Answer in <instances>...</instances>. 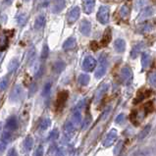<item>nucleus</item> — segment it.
I'll use <instances>...</instances> for the list:
<instances>
[{
    "instance_id": "5",
    "label": "nucleus",
    "mask_w": 156,
    "mask_h": 156,
    "mask_svg": "<svg viewBox=\"0 0 156 156\" xmlns=\"http://www.w3.org/2000/svg\"><path fill=\"white\" fill-rule=\"evenodd\" d=\"M117 138H118V132H117L115 129H112V130L106 135L104 140L102 142L103 146L104 147H110L111 145L114 144V142L117 140Z\"/></svg>"
},
{
    "instance_id": "31",
    "label": "nucleus",
    "mask_w": 156,
    "mask_h": 156,
    "mask_svg": "<svg viewBox=\"0 0 156 156\" xmlns=\"http://www.w3.org/2000/svg\"><path fill=\"white\" fill-rule=\"evenodd\" d=\"M51 87H52V83L51 81H47L45 84L44 88H43V91H42V96L46 97L50 94V91H51Z\"/></svg>"
},
{
    "instance_id": "22",
    "label": "nucleus",
    "mask_w": 156,
    "mask_h": 156,
    "mask_svg": "<svg viewBox=\"0 0 156 156\" xmlns=\"http://www.w3.org/2000/svg\"><path fill=\"white\" fill-rule=\"evenodd\" d=\"M65 67H66V65L63 61H56L55 63L53 64L52 71L55 74H60L64 71Z\"/></svg>"
},
{
    "instance_id": "30",
    "label": "nucleus",
    "mask_w": 156,
    "mask_h": 156,
    "mask_svg": "<svg viewBox=\"0 0 156 156\" xmlns=\"http://www.w3.org/2000/svg\"><path fill=\"white\" fill-rule=\"evenodd\" d=\"M8 84H9V78L6 76L0 81V91H4L8 88Z\"/></svg>"
},
{
    "instance_id": "15",
    "label": "nucleus",
    "mask_w": 156,
    "mask_h": 156,
    "mask_svg": "<svg viewBox=\"0 0 156 156\" xmlns=\"http://www.w3.org/2000/svg\"><path fill=\"white\" fill-rule=\"evenodd\" d=\"M76 46H77L76 38L71 37L67 38V40H65V42L63 43V49L67 51V50H72V49H74V48L76 47Z\"/></svg>"
},
{
    "instance_id": "45",
    "label": "nucleus",
    "mask_w": 156,
    "mask_h": 156,
    "mask_svg": "<svg viewBox=\"0 0 156 156\" xmlns=\"http://www.w3.org/2000/svg\"><path fill=\"white\" fill-rule=\"evenodd\" d=\"M91 50H93V51H95V50L98 49V44H97L95 41H92L91 43Z\"/></svg>"
},
{
    "instance_id": "27",
    "label": "nucleus",
    "mask_w": 156,
    "mask_h": 156,
    "mask_svg": "<svg viewBox=\"0 0 156 156\" xmlns=\"http://www.w3.org/2000/svg\"><path fill=\"white\" fill-rule=\"evenodd\" d=\"M89 80H91V78H89V76L87 75V74H81L79 78H78L79 84L81 85H88L89 83Z\"/></svg>"
},
{
    "instance_id": "35",
    "label": "nucleus",
    "mask_w": 156,
    "mask_h": 156,
    "mask_svg": "<svg viewBox=\"0 0 156 156\" xmlns=\"http://www.w3.org/2000/svg\"><path fill=\"white\" fill-rule=\"evenodd\" d=\"M49 55V46L48 44H44L43 45V47H42V50H41V54H40V58L42 60H44L46 59V58L48 57Z\"/></svg>"
},
{
    "instance_id": "10",
    "label": "nucleus",
    "mask_w": 156,
    "mask_h": 156,
    "mask_svg": "<svg viewBox=\"0 0 156 156\" xmlns=\"http://www.w3.org/2000/svg\"><path fill=\"white\" fill-rule=\"evenodd\" d=\"M80 32L84 34V36L88 37L91 34V22L87 19H84V20H81V23H80Z\"/></svg>"
},
{
    "instance_id": "37",
    "label": "nucleus",
    "mask_w": 156,
    "mask_h": 156,
    "mask_svg": "<svg viewBox=\"0 0 156 156\" xmlns=\"http://www.w3.org/2000/svg\"><path fill=\"white\" fill-rule=\"evenodd\" d=\"M144 110H145L146 113H151L153 112L154 110V104H153V101H149V102H147L144 104Z\"/></svg>"
},
{
    "instance_id": "48",
    "label": "nucleus",
    "mask_w": 156,
    "mask_h": 156,
    "mask_svg": "<svg viewBox=\"0 0 156 156\" xmlns=\"http://www.w3.org/2000/svg\"><path fill=\"white\" fill-rule=\"evenodd\" d=\"M49 1H50V0H41V1H40V3H41L40 6L41 7H46L49 4Z\"/></svg>"
},
{
    "instance_id": "24",
    "label": "nucleus",
    "mask_w": 156,
    "mask_h": 156,
    "mask_svg": "<svg viewBox=\"0 0 156 156\" xmlns=\"http://www.w3.org/2000/svg\"><path fill=\"white\" fill-rule=\"evenodd\" d=\"M33 146V138L32 136H27L26 139L24 140V150L26 152H29L32 150V148Z\"/></svg>"
},
{
    "instance_id": "8",
    "label": "nucleus",
    "mask_w": 156,
    "mask_h": 156,
    "mask_svg": "<svg viewBox=\"0 0 156 156\" xmlns=\"http://www.w3.org/2000/svg\"><path fill=\"white\" fill-rule=\"evenodd\" d=\"M81 15V8L79 6L74 7L72 10H70V12L68 14V24L73 25L74 23H76L80 18Z\"/></svg>"
},
{
    "instance_id": "16",
    "label": "nucleus",
    "mask_w": 156,
    "mask_h": 156,
    "mask_svg": "<svg viewBox=\"0 0 156 156\" xmlns=\"http://www.w3.org/2000/svg\"><path fill=\"white\" fill-rule=\"evenodd\" d=\"M152 14H153V9H152L151 7H147V8H144V9H142V13L139 14L138 20L140 21V22L144 21V20H146V19L150 18Z\"/></svg>"
},
{
    "instance_id": "51",
    "label": "nucleus",
    "mask_w": 156,
    "mask_h": 156,
    "mask_svg": "<svg viewBox=\"0 0 156 156\" xmlns=\"http://www.w3.org/2000/svg\"><path fill=\"white\" fill-rule=\"evenodd\" d=\"M24 1H30V0H24Z\"/></svg>"
},
{
    "instance_id": "52",
    "label": "nucleus",
    "mask_w": 156,
    "mask_h": 156,
    "mask_svg": "<svg viewBox=\"0 0 156 156\" xmlns=\"http://www.w3.org/2000/svg\"><path fill=\"white\" fill-rule=\"evenodd\" d=\"M0 57H1V53H0Z\"/></svg>"
},
{
    "instance_id": "19",
    "label": "nucleus",
    "mask_w": 156,
    "mask_h": 156,
    "mask_svg": "<svg viewBox=\"0 0 156 156\" xmlns=\"http://www.w3.org/2000/svg\"><path fill=\"white\" fill-rule=\"evenodd\" d=\"M112 38V34H111V30L110 29H106L105 33H103L102 40H101V45L102 46H107L109 44V42L111 41Z\"/></svg>"
},
{
    "instance_id": "50",
    "label": "nucleus",
    "mask_w": 156,
    "mask_h": 156,
    "mask_svg": "<svg viewBox=\"0 0 156 156\" xmlns=\"http://www.w3.org/2000/svg\"><path fill=\"white\" fill-rule=\"evenodd\" d=\"M1 127H2V124L0 123V131H1Z\"/></svg>"
},
{
    "instance_id": "9",
    "label": "nucleus",
    "mask_w": 156,
    "mask_h": 156,
    "mask_svg": "<svg viewBox=\"0 0 156 156\" xmlns=\"http://www.w3.org/2000/svg\"><path fill=\"white\" fill-rule=\"evenodd\" d=\"M108 88H109V84H101L98 88H97V91H95V95H94L95 103H99L100 101L102 100L103 96L106 94V92L108 91Z\"/></svg>"
},
{
    "instance_id": "40",
    "label": "nucleus",
    "mask_w": 156,
    "mask_h": 156,
    "mask_svg": "<svg viewBox=\"0 0 156 156\" xmlns=\"http://www.w3.org/2000/svg\"><path fill=\"white\" fill-rule=\"evenodd\" d=\"M130 119H131L132 124L138 125V122H136V120H138V111H136V110H132V113H131V115H130Z\"/></svg>"
},
{
    "instance_id": "39",
    "label": "nucleus",
    "mask_w": 156,
    "mask_h": 156,
    "mask_svg": "<svg viewBox=\"0 0 156 156\" xmlns=\"http://www.w3.org/2000/svg\"><path fill=\"white\" fill-rule=\"evenodd\" d=\"M144 97H145L144 93L142 91H138V95H136V97L134 99V101H132V102H134V104H138L139 102H142V101L144 99Z\"/></svg>"
},
{
    "instance_id": "26",
    "label": "nucleus",
    "mask_w": 156,
    "mask_h": 156,
    "mask_svg": "<svg viewBox=\"0 0 156 156\" xmlns=\"http://www.w3.org/2000/svg\"><path fill=\"white\" fill-rule=\"evenodd\" d=\"M50 125H51V120H50L49 118H45V119L40 121L38 129H40V131H45L50 127Z\"/></svg>"
},
{
    "instance_id": "38",
    "label": "nucleus",
    "mask_w": 156,
    "mask_h": 156,
    "mask_svg": "<svg viewBox=\"0 0 156 156\" xmlns=\"http://www.w3.org/2000/svg\"><path fill=\"white\" fill-rule=\"evenodd\" d=\"M148 81H149V84L151 85L152 88L156 87V74L154 72H152L149 75V78H148Z\"/></svg>"
},
{
    "instance_id": "3",
    "label": "nucleus",
    "mask_w": 156,
    "mask_h": 156,
    "mask_svg": "<svg viewBox=\"0 0 156 156\" xmlns=\"http://www.w3.org/2000/svg\"><path fill=\"white\" fill-rule=\"evenodd\" d=\"M109 14H110V10H109V7L106 5L100 6V8L97 11L96 14V19L100 24L106 25L109 22Z\"/></svg>"
},
{
    "instance_id": "23",
    "label": "nucleus",
    "mask_w": 156,
    "mask_h": 156,
    "mask_svg": "<svg viewBox=\"0 0 156 156\" xmlns=\"http://www.w3.org/2000/svg\"><path fill=\"white\" fill-rule=\"evenodd\" d=\"M19 65H20V61H19L18 58H13V59L9 62L8 67H7L9 73H14L19 68Z\"/></svg>"
},
{
    "instance_id": "47",
    "label": "nucleus",
    "mask_w": 156,
    "mask_h": 156,
    "mask_svg": "<svg viewBox=\"0 0 156 156\" xmlns=\"http://www.w3.org/2000/svg\"><path fill=\"white\" fill-rule=\"evenodd\" d=\"M5 149H6V143L3 142H0V153H2Z\"/></svg>"
},
{
    "instance_id": "32",
    "label": "nucleus",
    "mask_w": 156,
    "mask_h": 156,
    "mask_svg": "<svg viewBox=\"0 0 156 156\" xmlns=\"http://www.w3.org/2000/svg\"><path fill=\"white\" fill-rule=\"evenodd\" d=\"M152 30V25L151 24H144L142 25L140 28L138 29V32L139 33H149Z\"/></svg>"
},
{
    "instance_id": "29",
    "label": "nucleus",
    "mask_w": 156,
    "mask_h": 156,
    "mask_svg": "<svg viewBox=\"0 0 156 156\" xmlns=\"http://www.w3.org/2000/svg\"><path fill=\"white\" fill-rule=\"evenodd\" d=\"M58 138H59V130L54 129L53 131L49 132V135L47 136V140H49V142H54V140H56Z\"/></svg>"
},
{
    "instance_id": "49",
    "label": "nucleus",
    "mask_w": 156,
    "mask_h": 156,
    "mask_svg": "<svg viewBox=\"0 0 156 156\" xmlns=\"http://www.w3.org/2000/svg\"><path fill=\"white\" fill-rule=\"evenodd\" d=\"M13 1H14V0H4L5 4H7V5H11V4H12Z\"/></svg>"
},
{
    "instance_id": "18",
    "label": "nucleus",
    "mask_w": 156,
    "mask_h": 156,
    "mask_svg": "<svg viewBox=\"0 0 156 156\" xmlns=\"http://www.w3.org/2000/svg\"><path fill=\"white\" fill-rule=\"evenodd\" d=\"M151 56L148 52H142V67L143 70L147 69L150 65Z\"/></svg>"
},
{
    "instance_id": "1",
    "label": "nucleus",
    "mask_w": 156,
    "mask_h": 156,
    "mask_svg": "<svg viewBox=\"0 0 156 156\" xmlns=\"http://www.w3.org/2000/svg\"><path fill=\"white\" fill-rule=\"evenodd\" d=\"M108 56L106 53H102L98 58V67H97L95 74H94V77L96 79H100L102 78L105 74L107 72V69H108Z\"/></svg>"
},
{
    "instance_id": "44",
    "label": "nucleus",
    "mask_w": 156,
    "mask_h": 156,
    "mask_svg": "<svg viewBox=\"0 0 156 156\" xmlns=\"http://www.w3.org/2000/svg\"><path fill=\"white\" fill-rule=\"evenodd\" d=\"M34 155H36V156H42V155H43V146H42V145L38 146L37 148L36 152H34Z\"/></svg>"
},
{
    "instance_id": "25",
    "label": "nucleus",
    "mask_w": 156,
    "mask_h": 156,
    "mask_svg": "<svg viewBox=\"0 0 156 156\" xmlns=\"http://www.w3.org/2000/svg\"><path fill=\"white\" fill-rule=\"evenodd\" d=\"M13 140V135L11 134L10 131H4L1 135V142H5L6 144L8 142H11Z\"/></svg>"
},
{
    "instance_id": "42",
    "label": "nucleus",
    "mask_w": 156,
    "mask_h": 156,
    "mask_svg": "<svg viewBox=\"0 0 156 156\" xmlns=\"http://www.w3.org/2000/svg\"><path fill=\"white\" fill-rule=\"evenodd\" d=\"M122 148H123V142H122V140H120V142L117 143V145L115 146V148H114V154L115 155L120 154Z\"/></svg>"
},
{
    "instance_id": "41",
    "label": "nucleus",
    "mask_w": 156,
    "mask_h": 156,
    "mask_svg": "<svg viewBox=\"0 0 156 156\" xmlns=\"http://www.w3.org/2000/svg\"><path fill=\"white\" fill-rule=\"evenodd\" d=\"M44 71H45L44 65H40V67H38V69L37 70V72H36V78H41L42 76H43Z\"/></svg>"
},
{
    "instance_id": "17",
    "label": "nucleus",
    "mask_w": 156,
    "mask_h": 156,
    "mask_svg": "<svg viewBox=\"0 0 156 156\" xmlns=\"http://www.w3.org/2000/svg\"><path fill=\"white\" fill-rule=\"evenodd\" d=\"M114 48L118 53H123L126 49V41L122 38H118L114 42Z\"/></svg>"
},
{
    "instance_id": "28",
    "label": "nucleus",
    "mask_w": 156,
    "mask_h": 156,
    "mask_svg": "<svg viewBox=\"0 0 156 156\" xmlns=\"http://www.w3.org/2000/svg\"><path fill=\"white\" fill-rule=\"evenodd\" d=\"M150 131H151V125H147V126H145L143 128V130L138 134V139L142 140L144 138H146L147 135L150 132Z\"/></svg>"
},
{
    "instance_id": "34",
    "label": "nucleus",
    "mask_w": 156,
    "mask_h": 156,
    "mask_svg": "<svg viewBox=\"0 0 156 156\" xmlns=\"http://www.w3.org/2000/svg\"><path fill=\"white\" fill-rule=\"evenodd\" d=\"M120 15L122 18H128L130 16V8L127 5H123L120 9Z\"/></svg>"
},
{
    "instance_id": "20",
    "label": "nucleus",
    "mask_w": 156,
    "mask_h": 156,
    "mask_svg": "<svg viewBox=\"0 0 156 156\" xmlns=\"http://www.w3.org/2000/svg\"><path fill=\"white\" fill-rule=\"evenodd\" d=\"M45 23H46V20H45L44 15H40V16L36 19V21H34V29L37 30H41L45 26Z\"/></svg>"
},
{
    "instance_id": "43",
    "label": "nucleus",
    "mask_w": 156,
    "mask_h": 156,
    "mask_svg": "<svg viewBox=\"0 0 156 156\" xmlns=\"http://www.w3.org/2000/svg\"><path fill=\"white\" fill-rule=\"evenodd\" d=\"M37 91V84L36 83H33L32 84V85H30V91H29V94H30V95H33V94H34V93H36V91Z\"/></svg>"
},
{
    "instance_id": "21",
    "label": "nucleus",
    "mask_w": 156,
    "mask_h": 156,
    "mask_svg": "<svg viewBox=\"0 0 156 156\" xmlns=\"http://www.w3.org/2000/svg\"><path fill=\"white\" fill-rule=\"evenodd\" d=\"M16 20H17V23L18 25L20 27H24L26 26L27 22H28V14L25 13V12H21L17 15L16 17Z\"/></svg>"
},
{
    "instance_id": "2",
    "label": "nucleus",
    "mask_w": 156,
    "mask_h": 156,
    "mask_svg": "<svg viewBox=\"0 0 156 156\" xmlns=\"http://www.w3.org/2000/svg\"><path fill=\"white\" fill-rule=\"evenodd\" d=\"M132 79H134V74H132V69L129 66H125V67L121 69L120 80L123 84L130 85L132 83Z\"/></svg>"
},
{
    "instance_id": "14",
    "label": "nucleus",
    "mask_w": 156,
    "mask_h": 156,
    "mask_svg": "<svg viewBox=\"0 0 156 156\" xmlns=\"http://www.w3.org/2000/svg\"><path fill=\"white\" fill-rule=\"evenodd\" d=\"M95 7V0H83V10L85 14H91Z\"/></svg>"
},
{
    "instance_id": "36",
    "label": "nucleus",
    "mask_w": 156,
    "mask_h": 156,
    "mask_svg": "<svg viewBox=\"0 0 156 156\" xmlns=\"http://www.w3.org/2000/svg\"><path fill=\"white\" fill-rule=\"evenodd\" d=\"M115 122L118 125H123L125 122H126V115H125L124 113H121V114H119L116 117Z\"/></svg>"
},
{
    "instance_id": "33",
    "label": "nucleus",
    "mask_w": 156,
    "mask_h": 156,
    "mask_svg": "<svg viewBox=\"0 0 156 156\" xmlns=\"http://www.w3.org/2000/svg\"><path fill=\"white\" fill-rule=\"evenodd\" d=\"M91 113L88 112L87 115H85V118H84V124H83V130H87V129L89 127V125H91Z\"/></svg>"
},
{
    "instance_id": "13",
    "label": "nucleus",
    "mask_w": 156,
    "mask_h": 156,
    "mask_svg": "<svg viewBox=\"0 0 156 156\" xmlns=\"http://www.w3.org/2000/svg\"><path fill=\"white\" fill-rule=\"evenodd\" d=\"M66 6V0H53L52 2V13L59 14Z\"/></svg>"
},
{
    "instance_id": "12",
    "label": "nucleus",
    "mask_w": 156,
    "mask_h": 156,
    "mask_svg": "<svg viewBox=\"0 0 156 156\" xmlns=\"http://www.w3.org/2000/svg\"><path fill=\"white\" fill-rule=\"evenodd\" d=\"M5 129L7 131L14 132L18 129V120L16 116H11L6 121Z\"/></svg>"
},
{
    "instance_id": "6",
    "label": "nucleus",
    "mask_w": 156,
    "mask_h": 156,
    "mask_svg": "<svg viewBox=\"0 0 156 156\" xmlns=\"http://www.w3.org/2000/svg\"><path fill=\"white\" fill-rule=\"evenodd\" d=\"M97 64L96 60L91 55H88L84 57L83 61V70L85 72H92L94 70L95 66Z\"/></svg>"
},
{
    "instance_id": "4",
    "label": "nucleus",
    "mask_w": 156,
    "mask_h": 156,
    "mask_svg": "<svg viewBox=\"0 0 156 156\" xmlns=\"http://www.w3.org/2000/svg\"><path fill=\"white\" fill-rule=\"evenodd\" d=\"M24 98V89L20 84L15 85L14 88L11 91L10 94V101L11 102H20Z\"/></svg>"
},
{
    "instance_id": "7",
    "label": "nucleus",
    "mask_w": 156,
    "mask_h": 156,
    "mask_svg": "<svg viewBox=\"0 0 156 156\" xmlns=\"http://www.w3.org/2000/svg\"><path fill=\"white\" fill-rule=\"evenodd\" d=\"M68 97H69V92L67 91H62L58 93L56 99V108L58 110H60V109L64 107L65 103L68 100Z\"/></svg>"
},
{
    "instance_id": "46",
    "label": "nucleus",
    "mask_w": 156,
    "mask_h": 156,
    "mask_svg": "<svg viewBox=\"0 0 156 156\" xmlns=\"http://www.w3.org/2000/svg\"><path fill=\"white\" fill-rule=\"evenodd\" d=\"M8 155H10V156H16V155H18V152H17V150H15V148H11V149L8 151Z\"/></svg>"
},
{
    "instance_id": "11",
    "label": "nucleus",
    "mask_w": 156,
    "mask_h": 156,
    "mask_svg": "<svg viewBox=\"0 0 156 156\" xmlns=\"http://www.w3.org/2000/svg\"><path fill=\"white\" fill-rule=\"evenodd\" d=\"M144 47H145V42L144 41L138 42V43L132 46V48L131 50V58L132 59H135V58L138 57L139 54L142 52V49Z\"/></svg>"
}]
</instances>
